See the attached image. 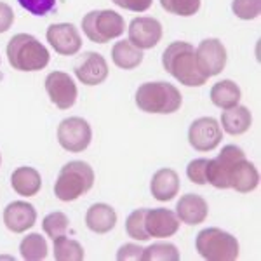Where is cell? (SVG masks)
Listing matches in <instances>:
<instances>
[{"mask_svg": "<svg viewBox=\"0 0 261 261\" xmlns=\"http://www.w3.org/2000/svg\"><path fill=\"white\" fill-rule=\"evenodd\" d=\"M223 130L213 117H200L193 120L188 129V141L197 151H211L221 143Z\"/></svg>", "mask_w": 261, "mask_h": 261, "instance_id": "cell-10", "label": "cell"}, {"mask_svg": "<svg viewBox=\"0 0 261 261\" xmlns=\"http://www.w3.org/2000/svg\"><path fill=\"white\" fill-rule=\"evenodd\" d=\"M252 124V115L251 112L247 110L246 107H237L228 108L221 113V125L225 133L231 134V136H239V134H244L246 130H249Z\"/></svg>", "mask_w": 261, "mask_h": 261, "instance_id": "cell-22", "label": "cell"}, {"mask_svg": "<svg viewBox=\"0 0 261 261\" xmlns=\"http://www.w3.org/2000/svg\"><path fill=\"white\" fill-rule=\"evenodd\" d=\"M87 228L94 233H108L117 225V213L108 204H92L86 214Z\"/></svg>", "mask_w": 261, "mask_h": 261, "instance_id": "cell-20", "label": "cell"}, {"mask_svg": "<svg viewBox=\"0 0 261 261\" xmlns=\"http://www.w3.org/2000/svg\"><path fill=\"white\" fill-rule=\"evenodd\" d=\"M37 221V211L32 204L23 200L11 202L4 209V223L14 233H23L28 228H32Z\"/></svg>", "mask_w": 261, "mask_h": 261, "instance_id": "cell-16", "label": "cell"}, {"mask_svg": "<svg viewBox=\"0 0 261 261\" xmlns=\"http://www.w3.org/2000/svg\"><path fill=\"white\" fill-rule=\"evenodd\" d=\"M195 60L200 73L205 79L220 75L226 65V49L221 40L205 39L199 44L195 50Z\"/></svg>", "mask_w": 261, "mask_h": 261, "instance_id": "cell-9", "label": "cell"}, {"mask_svg": "<svg viewBox=\"0 0 261 261\" xmlns=\"http://www.w3.org/2000/svg\"><path fill=\"white\" fill-rule=\"evenodd\" d=\"M259 185V172L254 164L247 161L246 157L235 164L230 174V188L239 193H249L256 190Z\"/></svg>", "mask_w": 261, "mask_h": 261, "instance_id": "cell-18", "label": "cell"}, {"mask_svg": "<svg viewBox=\"0 0 261 261\" xmlns=\"http://www.w3.org/2000/svg\"><path fill=\"white\" fill-rule=\"evenodd\" d=\"M231 11L241 19H256L261 12V0H233L231 2Z\"/></svg>", "mask_w": 261, "mask_h": 261, "instance_id": "cell-31", "label": "cell"}, {"mask_svg": "<svg viewBox=\"0 0 261 261\" xmlns=\"http://www.w3.org/2000/svg\"><path fill=\"white\" fill-rule=\"evenodd\" d=\"M115 6L122 7V9H127L133 12H145L148 11L153 4V0H112Z\"/></svg>", "mask_w": 261, "mask_h": 261, "instance_id": "cell-34", "label": "cell"}, {"mask_svg": "<svg viewBox=\"0 0 261 261\" xmlns=\"http://www.w3.org/2000/svg\"><path fill=\"white\" fill-rule=\"evenodd\" d=\"M47 42L61 56H73L82 47L81 33L71 23H58L47 28Z\"/></svg>", "mask_w": 261, "mask_h": 261, "instance_id": "cell-12", "label": "cell"}, {"mask_svg": "<svg viewBox=\"0 0 261 261\" xmlns=\"http://www.w3.org/2000/svg\"><path fill=\"white\" fill-rule=\"evenodd\" d=\"M195 247L202 258L209 261H233L239 258L237 239L216 226L199 231Z\"/></svg>", "mask_w": 261, "mask_h": 261, "instance_id": "cell-5", "label": "cell"}, {"mask_svg": "<svg viewBox=\"0 0 261 261\" xmlns=\"http://www.w3.org/2000/svg\"><path fill=\"white\" fill-rule=\"evenodd\" d=\"M82 28L86 37L94 44H107L125 32L124 18L112 9L91 11L82 18Z\"/></svg>", "mask_w": 261, "mask_h": 261, "instance_id": "cell-6", "label": "cell"}, {"mask_svg": "<svg viewBox=\"0 0 261 261\" xmlns=\"http://www.w3.org/2000/svg\"><path fill=\"white\" fill-rule=\"evenodd\" d=\"M207 159H195L188 164L187 167V176L192 183L195 185H205L207 183Z\"/></svg>", "mask_w": 261, "mask_h": 261, "instance_id": "cell-32", "label": "cell"}, {"mask_svg": "<svg viewBox=\"0 0 261 261\" xmlns=\"http://www.w3.org/2000/svg\"><path fill=\"white\" fill-rule=\"evenodd\" d=\"M143 254V247L136 246V244H125L122 246L119 252H117V259L124 261V259H141Z\"/></svg>", "mask_w": 261, "mask_h": 261, "instance_id": "cell-35", "label": "cell"}, {"mask_svg": "<svg viewBox=\"0 0 261 261\" xmlns=\"http://www.w3.org/2000/svg\"><path fill=\"white\" fill-rule=\"evenodd\" d=\"M151 195L161 202L172 200L179 192V176L172 169H159L151 178Z\"/></svg>", "mask_w": 261, "mask_h": 261, "instance_id": "cell-19", "label": "cell"}, {"mask_svg": "<svg viewBox=\"0 0 261 261\" xmlns=\"http://www.w3.org/2000/svg\"><path fill=\"white\" fill-rule=\"evenodd\" d=\"M91 140V125L82 117H70V119L61 120L60 127H58V141L66 151L81 153L89 146Z\"/></svg>", "mask_w": 261, "mask_h": 261, "instance_id": "cell-8", "label": "cell"}, {"mask_svg": "<svg viewBox=\"0 0 261 261\" xmlns=\"http://www.w3.org/2000/svg\"><path fill=\"white\" fill-rule=\"evenodd\" d=\"M68 216H66L65 213H50L47 216L44 218V221H42V228L44 231L47 233V237H50L54 241V239H58L60 235H65V231L68 230Z\"/></svg>", "mask_w": 261, "mask_h": 261, "instance_id": "cell-29", "label": "cell"}, {"mask_svg": "<svg viewBox=\"0 0 261 261\" xmlns=\"http://www.w3.org/2000/svg\"><path fill=\"white\" fill-rule=\"evenodd\" d=\"M14 23V12H12L11 6L0 2V33L7 32Z\"/></svg>", "mask_w": 261, "mask_h": 261, "instance_id": "cell-36", "label": "cell"}, {"mask_svg": "<svg viewBox=\"0 0 261 261\" xmlns=\"http://www.w3.org/2000/svg\"><path fill=\"white\" fill-rule=\"evenodd\" d=\"M145 216H146V209H136L125 220V231H127V235L130 239H134V241H148L150 239L145 226Z\"/></svg>", "mask_w": 261, "mask_h": 261, "instance_id": "cell-28", "label": "cell"}, {"mask_svg": "<svg viewBox=\"0 0 261 261\" xmlns=\"http://www.w3.org/2000/svg\"><path fill=\"white\" fill-rule=\"evenodd\" d=\"M94 185V171L87 162L71 161L61 167L54 193L63 202H71L87 193Z\"/></svg>", "mask_w": 261, "mask_h": 261, "instance_id": "cell-4", "label": "cell"}, {"mask_svg": "<svg viewBox=\"0 0 261 261\" xmlns=\"http://www.w3.org/2000/svg\"><path fill=\"white\" fill-rule=\"evenodd\" d=\"M181 103V92L169 82H145L136 91L138 108L146 113H174Z\"/></svg>", "mask_w": 261, "mask_h": 261, "instance_id": "cell-3", "label": "cell"}, {"mask_svg": "<svg viewBox=\"0 0 261 261\" xmlns=\"http://www.w3.org/2000/svg\"><path fill=\"white\" fill-rule=\"evenodd\" d=\"M86 252L81 242L68 239L65 235H60L58 239H54V259L58 261H81L84 259Z\"/></svg>", "mask_w": 261, "mask_h": 261, "instance_id": "cell-25", "label": "cell"}, {"mask_svg": "<svg viewBox=\"0 0 261 261\" xmlns=\"http://www.w3.org/2000/svg\"><path fill=\"white\" fill-rule=\"evenodd\" d=\"M75 75L86 86H98L108 77V63L98 53H86L75 65Z\"/></svg>", "mask_w": 261, "mask_h": 261, "instance_id": "cell-14", "label": "cell"}, {"mask_svg": "<svg viewBox=\"0 0 261 261\" xmlns=\"http://www.w3.org/2000/svg\"><path fill=\"white\" fill-rule=\"evenodd\" d=\"M112 60L122 70H134L141 65L143 50L133 45L129 40H120L112 47Z\"/></svg>", "mask_w": 261, "mask_h": 261, "instance_id": "cell-23", "label": "cell"}, {"mask_svg": "<svg viewBox=\"0 0 261 261\" xmlns=\"http://www.w3.org/2000/svg\"><path fill=\"white\" fill-rule=\"evenodd\" d=\"M0 162H2V157H0Z\"/></svg>", "mask_w": 261, "mask_h": 261, "instance_id": "cell-37", "label": "cell"}, {"mask_svg": "<svg viewBox=\"0 0 261 261\" xmlns=\"http://www.w3.org/2000/svg\"><path fill=\"white\" fill-rule=\"evenodd\" d=\"M209 214L207 202L197 193H187L176 204V216L185 225H200Z\"/></svg>", "mask_w": 261, "mask_h": 261, "instance_id": "cell-17", "label": "cell"}, {"mask_svg": "<svg viewBox=\"0 0 261 261\" xmlns=\"http://www.w3.org/2000/svg\"><path fill=\"white\" fill-rule=\"evenodd\" d=\"M162 66L183 86L200 87L207 79L200 73L195 60V47L188 42H172L162 53Z\"/></svg>", "mask_w": 261, "mask_h": 261, "instance_id": "cell-1", "label": "cell"}, {"mask_svg": "<svg viewBox=\"0 0 261 261\" xmlns=\"http://www.w3.org/2000/svg\"><path fill=\"white\" fill-rule=\"evenodd\" d=\"M143 261H178L179 252L174 244L169 242H157L151 244L146 249H143Z\"/></svg>", "mask_w": 261, "mask_h": 261, "instance_id": "cell-27", "label": "cell"}, {"mask_svg": "<svg viewBox=\"0 0 261 261\" xmlns=\"http://www.w3.org/2000/svg\"><path fill=\"white\" fill-rule=\"evenodd\" d=\"M164 11L176 16H193L200 9V0H161Z\"/></svg>", "mask_w": 261, "mask_h": 261, "instance_id": "cell-30", "label": "cell"}, {"mask_svg": "<svg viewBox=\"0 0 261 261\" xmlns=\"http://www.w3.org/2000/svg\"><path fill=\"white\" fill-rule=\"evenodd\" d=\"M211 101L218 108L228 110L239 105L241 101V87L233 81H221L214 84L211 89Z\"/></svg>", "mask_w": 261, "mask_h": 261, "instance_id": "cell-24", "label": "cell"}, {"mask_svg": "<svg viewBox=\"0 0 261 261\" xmlns=\"http://www.w3.org/2000/svg\"><path fill=\"white\" fill-rule=\"evenodd\" d=\"M11 187L18 195L23 197H33L40 192L42 188V178L39 171L33 167H18L11 176Z\"/></svg>", "mask_w": 261, "mask_h": 261, "instance_id": "cell-21", "label": "cell"}, {"mask_svg": "<svg viewBox=\"0 0 261 261\" xmlns=\"http://www.w3.org/2000/svg\"><path fill=\"white\" fill-rule=\"evenodd\" d=\"M162 39V24L155 18H134L129 24V42L138 49H151Z\"/></svg>", "mask_w": 261, "mask_h": 261, "instance_id": "cell-13", "label": "cell"}, {"mask_svg": "<svg viewBox=\"0 0 261 261\" xmlns=\"http://www.w3.org/2000/svg\"><path fill=\"white\" fill-rule=\"evenodd\" d=\"M19 6L33 16H47L56 9V0H18Z\"/></svg>", "mask_w": 261, "mask_h": 261, "instance_id": "cell-33", "label": "cell"}, {"mask_svg": "<svg viewBox=\"0 0 261 261\" xmlns=\"http://www.w3.org/2000/svg\"><path fill=\"white\" fill-rule=\"evenodd\" d=\"M45 91L50 101L60 110H68L77 101V86L73 79L65 71H53L45 79Z\"/></svg>", "mask_w": 261, "mask_h": 261, "instance_id": "cell-11", "label": "cell"}, {"mask_svg": "<svg viewBox=\"0 0 261 261\" xmlns=\"http://www.w3.org/2000/svg\"><path fill=\"white\" fill-rule=\"evenodd\" d=\"M145 226L148 231L150 239H167L172 237L179 230V220L174 213L169 209L157 207V209H146Z\"/></svg>", "mask_w": 261, "mask_h": 261, "instance_id": "cell-15", "label": "cell"}, {"mask_svg": "<svg viewBox=\"0 0 261 261\" xmlns=\"http://www.w3.org/2000/svg\"><path fill=\"white\" fill-rule=\"evenodd\" d=\"M246 157L242 148L235 145L223 146L221 153L216 159L209 161L207 164V183H211L214 188L220 190H226L230 188V174L235 164Z\"/></svg>", "mask_w": 261, "mask_h": 261, "instance_id": "cell-7", "label": "cell"}, {"mask_svg": "<svg viewBox=\"0 0 261 261\" xmlns=\"http://www.w3.org/2000/svg\"><path fill=\"white\" fill-rule=\"evenodd\" d=\"M19 251L23 259L40 261L47 258V242L40 233H30L19 244Z\"/></svg>", "mask_w": 261, "mask_h": 261, "instance_id": "cell-26", "label": "cell"}, {"mask_svg": "<svg viewBox=\"0 0 261 261\" xmlns=\"http://www.w3.org/2000/svg\"><path fill=\"white\" fill-rule=\"evenodd\" d=\"M49 50L30 33H18L7 44V60L14 70L39 71L49 65Z\"/></svg>", "mask_w": 261, "mask_h": 261, "instance_id": "cell-2", "label": "cell"}]
</instances>
